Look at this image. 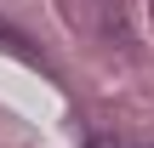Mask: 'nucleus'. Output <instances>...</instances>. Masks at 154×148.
<instances>
[{"label":"nucleus","mask_w":154,"mask_h":148,"mask_svg":"<svg viewBox=\"0 0 154 148\" xmlns=\"http://www.w3.org/2000/svg\"><path fill=\"white\" fill-rule=\"evenodd\" d=\"M0 46H6V51H17V57H34V40H29L23 29H11L6 17H0Z\"/></svg>","instance_id":"obj_1"},{"label":"nucleus","mask_w":154,"mask_h":148,"mask_svg":"<svg viewBox=\"0 0 154 148\" xmlns=\"http://www.w3.org/2000/svg\"><path fill=\"white\" fill-rule=\"evenodd\" d=\"M86 148H154V143H120V137H91Z\"/></svg>","instance_id":"obj_2"}]
</instances>
